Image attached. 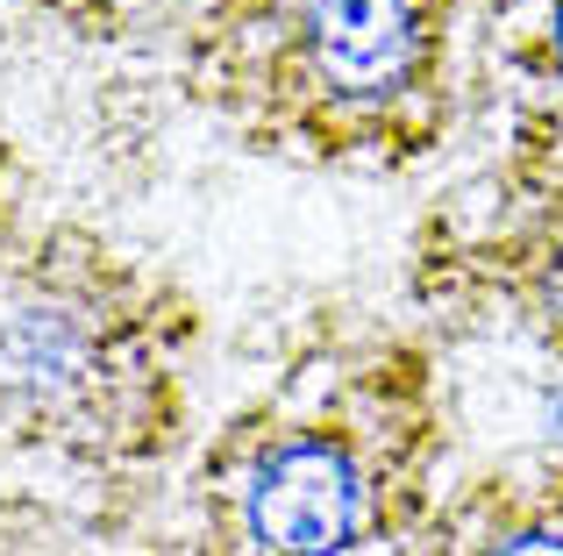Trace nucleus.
I'll list each match as a JSON object with an SVG mask.
<instances>
[{
    "label": "nucleus",
    "mask_w": 563,
    "mask_h": 556,
    "mask_svg": "<svg viewBox=\"0 0 563 556\" xmlns=\"http://www.w3.org/2000/svg\"><path fill=\"white\" fill-rule=\"evenodd\" d=\"M450 407L428 343L329 335L243 400L192 464L207 556H399L435 521Z\"/></svg>",
    "instance_id": "1"
},
{
    "label": "nucleus",
    "mask_w": 563,
    "mask_h": 556,
    "mask_svg": "<svg viewBox=\"0 0 563 556\" xmlns=\"http://www.w3.org/2000/svg\"><path fill=\"white\" fill-rule=\"evenodd\" d=\"M471 0H179V86L243 151L413 171L450 143Z\"/></svg>",
    "instance_id": "2"
},
{
    "label": "nucleus",
    "mask_w": 563,
    "mask_h": 556,
    "mask_svg": "<svg viewBox=\"0 0 563 556\" xmlns=\"http://www.w3.org/2000/svg\"><path fill=\"white\" fill-rule=\"evenodd\" d=\"M192 307L136 251L36 222L0 257V457L143 471L186 443Z\"/></svg>",
    "instance_id": "3"
},
{
    "label": "nucleus",
    "mask_w": 563,
    "mask_h": 556,
    "mask_svg": "<svg viewBox=\"0 0 563 556\" xmlns=\"http://www.w3.org/2000/svg\"><path fill=\"white\" fill-rule=\"evenodd\" d=\"M413 292L428 307L464 300V292L499 300L514 329H528L542 349L563 357V193H528L499 208V222L478 236L421 251Z\"/></svg>",
    "instance_id": "4"
},
{
    "label": "nucleus",
    "mask_w": 563,
    "mask_h": 556,
    "mask_svg": "<svg viewBox=\"0 0 563 556\" xmlns=\"http://www.w3.org/2000/svg\"><path fill=\"white\" fill-rule=\"evenodd\" d=\"M421 549L428 556H563V457L471 478V492L435 507Z\"/></svg>",
    "instance_id": "5"
},
{
    "label": "nucleus",
    "mask_w": 563,
    "mask_h": 556,
    "mask_svg": "<svg viewBox=\"0 0 563 556\" xmlns=\"http://www.w3.org/2000/svg\"><path fill=\"white\" fill-rule=\"evenodd\" d=\"M507 65L528 86L556 93L563 108V0H514L507 14Z\"/></svg>",
    "instance_id": "6"
},
{
    "label": "nucleus",
    "mask_w": 563,
    "mask_h": 556,
    "mask_svg": "<svg viewBox=\"0 0 563 556\" xmlns=\"http://www.w3.org/2000/svg\"><path fill=\"white\" fill-rule=\"evenodd\" d=\"M151 0H0V29H57V36H114Z\"/></svg>",
    "instance_id": "7"
},
{
    "label": "nucleus",
    "mask_w": 563,
    "mask_h": 556,
    "mask_svg": "<svg viewBox=\"0 0 563 556\" xmlns=\"http://www.w3.org/2000/svg\"><path fill=\"white\" fill-rule=\"evenodd\" d=\"M36 179H29V157L14 151V136L8 129H0V257L14 251V243L29 236V229H36Z\"/></svg>",
    "instance_id": "8"
}]
</instances>
